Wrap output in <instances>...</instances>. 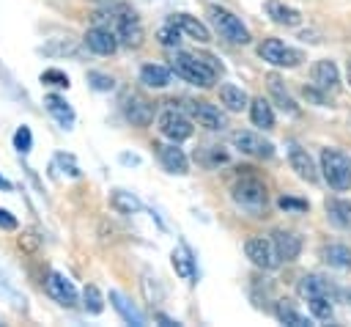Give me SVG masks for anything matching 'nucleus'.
<instances>
[{
  "label": "nucleus",
  "mask_w": 351,
  "mask_h": 327,
  "mask_svg": "<svg viewBox=\"0 0 351 327\" xmlns=\"http://www.w3.org/2000/svg\"><path fill=\"white\" fill-rule=\"evenodd\" d=\"M44 104H47V110L55 115V121H58L63 129H69V126L74 124V110L69 107V102H66L63 96H58V93H47V96H44Z\"/></svg>",
  "instance_id": "25"
},
{
  "label": "nucleus",
  "mask_w": 351,
  "mask_h": 327,
  "mask_svg": "<svg viewBox=\"0 0 351 327\" xmlns=\"http://www.w3.org/2000/svg\"><path fill=\"white\" fill-rule=\"evenodd\" d=\"M321 258L329 267H337V269H348L351 267V250L346 245H324L321 247Z\"/></svg>",
  "instance_id": "31"
},
{
  "label": "nucleus",
  "mask_w": 351,
  "mask_h": 327,
  "mask_svg": "<svg viewBox=\"0 0 351 327\" xmlns=\"http://www.w3.org/2000/svg\"><path fill=\"white\" fill-rule=\"evenodd\" d=\"M170 22H173L186 38H195V41H200V44H208V41H211V30H208L200 19H195V16H189V14H173Z\"/></svg>",
  "instance_id": "18"
},
{
  "label": "nucleus",
  "mask_w": 351,
  "mask_h": 327,
  "mask_svg": "<svg viewBox=\"0 0 351 327\" xmlns=\"http://www.w3.org/2000/svg\"><path fill=\"white\" fill-rule=\"evenodd\" d=\"M266 85H269V93H271V99L277 102L280 110H285L288 115H299V104L291 99V93L285 91V82L277 74H266Z\"/></svg>",
  "instance_id": "20"
},
{
  "label": "nucleus",
  "mask_w": 351,
  "mask_h": 327,
  "mask_svg": "<svg viewBox=\"0 0 351 327\" xmlns=\"http://www.w3.org/2000/svg\"><path fill=\"white\" fill-rule=\"evenodd\" d=\"M36 245H38V239H36V234H33V231H27V234H22V236H19V247L33 250Z\"/></svg>",
  "instance_id": "42"
},
{
  "label": "nucleus",
  "mask_w": 351,
  "mask_h": 327,
  "mask_svg": "<svg viewBox=\"0 0 351 327\" xmlns=\"http://www.w3.org/2000/svg\"><path fill=\"white\" fill-rule=\"evenodd\" d=\"M288 162H291V170H296V176L299 179H304V181H318V168H315V162H313V157L307 154V148H302V146H288Z\"/></svg>",
  "instance_id": "16"
},
{
  "label": "nucleus",
  "mask_w": 351,
  "mask_h": 327,
  "mask_svg": "<svg viewBox=\"0 0 351 327\" xmlns=\"http://www.w3.org/2000/svg\"><path fill=\"white\" fill-rule=\"evenodd\" d=\"M154 148H156V157H159V162L165 165V170H170V173H186L189 170V159H186V154L178 148V143H154Z\"/></svg>",
  "instance_id": "14"
},
{
  "label": "nucleus",
  "mask_w": 351,
  "mask_h": 327,
  "mask_svg": "<svg viewBox=\"0 0 351 327\" xmlns=\"http://www.w3.org/2000/svg\"><path fill=\"white\" fill-rule=\"evenodd\" d=\"M219 102H222L230 113H241L244 107H250L247 93H244L239 85H233V82H222V85H219Z\"/></svg>",
  "instance_id": "24"
},
{
  "label": "nucleus",
  "mask_w": 351,
  "mask_h": 327,
  "mask_svg": "<svg viewBox=\"0 0 351 327\" xmlns=\"http://www.w3.org/2000/svg\"><path fill=\"white\" fill-rule=\"evenodd\" d=\"M110 302H112V308L121 313V319L123 322H129V324H134V327H143L145 322H143V316L134 311V305L121 294V291H110Z\"/></svg>",
  "instance_id": "30"
},
{
  "label": "nucleus",
  "mask_w": 351,
  "mask_h": 327,
  "mask_svg": "<svg viewBox=\"0 0 351 327\" xmlns=\"http://www.w3.org/2000/svg\"><path fill=\"white\" fill-rule=\"evenodd\" d=\"M112 25H115L112 30H115V36H118V44H123V47H129V49L143 47V41H145V30H143L140 16H137L132 8L118 5V8L112 11Z\"/></svg>",
  "instance_id": "5"
},
{
  "label": "nucleus",
  "mask_w": 351,
  "mask_h": 327,
  "mask_svg": "<svg viewBox=\"0 0 351 327\" xmlns=\"http://www.w3.org/2000/svg\"><path fill=\"white\" fill-rule=\"evenodd\" d=\"M346 300H348V302H351V289H348V291H346Z\"/></svg>",
  "instance_id": "46"
},
{
  "label": "nucleus",
  "mask_w": 351,
  "mask_h": 327,
  "mask_svg": "<svg viewBox=\"0 0 351 327\" xmlns=\"http://www.w3.org/2000/svg\"><path fill=\"white\" fill-rule=\"evenodd\" d=\"M123 115H126V121L129 124H134V126H148L151 121H154V102L151 99H145L143 93H126L123 96Z\"/></svg>",
  "instance_id": "9"
},
{
  "label": "nucleus",
  "mask_w": 351,
  "mask_h": 327,
  "mask_svg": "<svg viewBox=\"0 0 351 327\" xmlns=\"http://www.w3.org/2000/svg\"><path fill=\"white\" fill-rule=\"evenodd\" d=\"M88 82H90V88H96V91H112V88H115V80H112L110 74H101V71H90V74H88Z\"/></svg>",
  "instance_id": "37"
},
{
  "label": "nucleus",
  "mask_w": 351,
  "mask_h": 327,
  "mask_svg": "<svg viewBox=\"0 0 351 327\" xmlns=\"http://www.w3.org/2000/svg\"><path fill=\"white\" fill-rule=\"evenodd\" d=\"M230 143H233L241 154L255 157V159H271V157H274V146H271L263 135H258V132H252V129H236V132H230Z\"/></svg>",
  "instance_id": "7"
},
{
  "label": "nucleus",
  "mask_w": 351,
  "mask_h": 327,
  "mask_svg": "<svg viewBox=\"0 0 351 327\" xmlns=\"http://www.w3.org/2000/svg\"><path fill=\"white\" fill-rule=\"evenodd\" d=\"M82 305H85L88 313H101V311H104V297H101V291H99L96 286H85V291H82Z\"/></svg>",
  "instance_id": "33"
},
{
  "label": "nucleus",
  "mask_w": 351,
  "mask_h": 327,
  "mask_svg": "<svg viewBox=\"0 0 351 327\" xmlns=\"http://www.w3.org/2000/svg\"><path fill=\"white\" fill-rule=\"evenodd\" d=\"M181 30L167 19V25H162L159 30H156V41L162 44V47H167V49H173V47H178V41H181Z\"/></svg>",
  "instance_id": "32"
},
{
  "label": "nucleus",
  "mask_w": 351,
  "mask_h": 327,
  "mask_svg": "<svg viewBox=\"0 0 351 327\" xmlns=\"http://www.w3.org/2000/svg\"><path fill=\"white\" fill-rule=\"evenodd\" d=\"M348 124H351V113H348Z\"/></svg>",
  "instance_id": "47"
},
{
  "label": "nucleus",
  "mask_w": 351,
  "mask_h": 327,
  "mask_svg": "<svg viewBox=\"0 0 351 327\" xmlns=\"http://www.w3.org/2000/svg\"><path fill=\"white\" fill-rule=\"evenodd\" d=\"M250 118H252L255 126H261V129H271V126H274V110H271V102L263 99V96L252 99V102H250Z\"/></svg>",
  "instance_id": "27"
},
{
  "label": "nucleus",
  "mask_w": 351,
  "mask_h": 327,
  "mask_svg": "<svg viewBox=\"0 0 351 327\" xmlns=\"http://www.w3.org/2000/svg\"><path fill=\"white\" fill-rule=\"evenodd\" d=\"M258 55H261L266 63L280 66V69H293V66H299V63L304 60L302 49L285 47L280 38H263V41L258 44Z\"/></svg>",
  "instance_id": "6"
},
{
  "label": "nucleus",
  "mask_w": 351,
  "mask_h": 327,
  "mask_svg": "<svg viewBox=\"0 0 351 327\" xmlns=\"http://www.w3.org/2000/svg\"><path fill=\"white\" fill-rule=\"evenodd\" d=\"M0 228L3 231H14L16 228V217L11 212H5V209H0Z\"/></svg>",
  "instance_id": "41"
},
{
  "label": "nucleus",
  "mask_w": 351,
  "mask_h": 327,
  "mask_svg": "<svg viewBox=\"0 0 351 327\" xmlns=\"http://www.w3.org/2000/svg\"><path fill=\"white\" fill-rule=\"evenodd\" d=\"M30 146H33V135H30V129H27V126H19V129L14 132V148H16L19 154H27Z\"/></svg>",
  "instance_id": "36"
},
{
  "label": "nucleus",
  "mask_w": 351,
  "mask_h": 327,
  "mask_svg": "<svg viewBox=\"0 0 351 327\" xmlns=\"http://www.w3.org/2000/svg\"><path fill=\"white\" fill-rule=\"evenodd\" d=\"M299 294L302 297H335V286L326 280V278H321V275H304L302 280H299Z\"/></svg>",
  "instance_id": "22"
},
{
  "label": "nucleus",
  "mask_w": 351,
  "mask_h": 327,
  "mask_svg": "<svg viewBox=\"0 0 351 327\" xmlns=\"http://www.w3.org/2000/svg\"><path fill=\"white\" fill-rule=\"evenodd\" d=\"M41 82H44V85H55V88H69V77H66V71H60V69H47V71H41Z\"/></svg>",
  "instance_id": "35"
},
{
  "label": "nucleus",
  "mask_w": 351,
  "mask_h": 327,
  "mask_svg": "<svg viewBox=\"0 0 351 327\" xmlns=\"http://www.w3.org/2000/svg\"><path fill=\"white\" fill-rule=\"evenodd\" d=\"M277 206L285 209V212H307V209H310L307 201H302V198H291V195H282V198L277 201Z\"/></svg>",
  "instance_id": "38"
},
{
  "label": "nucleus",
  "mask_w": 351,
  "mask_h": 327,
  "mask_svg": "<svg viewBox=\"0 0 351 327\" xmlns=\"http://www.w3.org/2000/svg\"><path fill=\"white\" fill-rule=\"evenodd\" d=\"M121 162H126V165H129V162H132V165H137L140 159H137V157H129V154H121Z\"/></svg>",
  "instance_id": "43"
},
{
  "label": "nucleus",
  "mask_w": 351,
  "mask_h": 327,
  "mask_svg": "<svg viewBox=\"0 0 351 327\" xmlns=\"http://www.w3.org/2000/svg\"><path fill=\"white\" fill-rule=\"evenodd\" d=\"M271 245H274V253L280 261H296L299 253H302V236L296 231H274L271 234Z\"/></svg>",
  "instance_id": "15"
},
{
  "label": "nucleus",
  "mask_w": 351,
  "mask_h": 327,
  "mask_svg": "<svg viewBox=\"0 0 351 327\" xmlns=\"http://www.w3.org/2000/svg\"><path fill=\"white\" fill-rule=\"evenodd\" d=\"M302 93H304V99H310V102H315V104H324V102H326V93H324L321 88H315V85H304Z\"/></svg>",
  "instance_id": "39"
},
{
  "label": "nucleus",
  "mask_w": 351,
  "mask_h": 327,
  "mask_svg": "<svg viewBox=\"0 0 351 327\" xmlns=\"http://www.w3.org/2000/svg\"><path fill=\"white\" fill-rule=\"evenodd\" d=\"M310 85L321 88L324 93H335L340 88V71H337V63L324 58V60H315L313 69H310Z\"/></svg>",
  "instance_id": "11"
},
{
  "label": "nucleus",
  "mask_w": 351,
  "mask_h": 327,
  "mask_svg": "<svg viewBox=\"0 0 351 327\" xmlns=\"http://www.w3.org/2000/svg\"><path fill=\"white\" fill-rule=\"evenodd\" d=\"M206 14H208V19H211L214 30L219 33V38H225L228 44H239V47H244V44H250V41H252L250 30L244 27V22H241L233 11H228V8L217 5V3H211V5L206 8Z\"/></svg>",
  "instance_id": "3"
},
{
  "label": "nucleus",
  "mask_w": 351,
  "mask_h": 327,
  "mask_svg": "<svg viewBox=\"0 0 351 327\" xmlns=\"http://www.w3.org/2000/svg\"><path fill=\"white\" fill-rule=\"evenodd\" d=\"M274 316H277L282 324H291V327H307V324H310V319H307L304 313H299L291 300H277Z\"/></svg>",
  "instance_id": "29"
},
{
  "label": "nucleus",
  "mask_w": 351,
  "mask_h": 327,
  "mask_svg": "<svg viewBox=\"0 0 351 327\" xmlns=\"http://www.w3.org/2000/svg\"><path fill=\"white\" fill-rule=\"evenodd\" d=\"M82 41H85V47H88L90 52H96V55H112V52L118 49V36H115V30H112V27H104V25L90 27V30L82 36Z\"/></svg>",
  "instance_id": "12"
},
{
  "label": "nucleus",
  "mask_w": 351,
  "mask_h": 327,
  "mask_svg": "<svg viewBox=\"0 0 351 327\" xmlns=\"http://www.w3.org/2000/svg\"><path fill=\"white\" fill-rule=\"evenodd\" d=\"M170 69L176 71V77L186 80L189 85L197 88H211L217 74L222 71V63H217L214 55H192V52H173Z\"/></svg>",
  "instance_id": "1"
},
{
  "label": "nucleus",
  "mask_w": 351,
  "mask_h": 327,
  "mask_svg": "<svg viewBox=\"0 0 351 327\" xmlns=\"http://www.w3.org/2000/svg\"><path fill=\"white\" fill-rule=\"evenodd\" d=\"M348 82H351V58H348Z\"/></svg>",
  "instance_id": "45"
},
{
  "label": "nucleus",
  "mask_w": 351,
  "mask_h": 327,
  "mask_svg": "<svg viewBox=\"0 0 351 327\" xmlns=\"http://www.w3.org/2000/svg\"><path fill=\"white\" fill-rule=\"evenodd\" d=\"M266 11H269V16L277 25H285V27H296L302 22V14L296 8H291V5H282L280 0H269L266 3Z\"/></svg>",
  "instance_id": "26"
},
{
  "label": "nucleus",
  "mask_w": 351,
  "mask_h": 327,
  "mask_svg": "<svg viewBox=\"0 0 351 327\" xmlns=\"http://www.w3.org/2000/svg\"><path fill=\"white\" fill-rule=\"evenodd\" d=\"M156 126H159V132H162L167 140H173V143H181V140L192 137V132H195L192 121H189L181 110H173V107H167V110L159 113Z\"/></svg>",
  "instance_id": "8"
},
{
  "label": "nucleus",
  "mask_w": 351,
  "mask_h": 327,
  "mask_svg": "<svg viewBox=\"0 0 351 327\" xmlns=\"http://www.w3.org/2000/svg\"><path fill=\"white\" fill-rule=\"evenodd\" d=\"M55 162H60V165L66 168V173H69V176H80V168H77V162H74V157H71V154H58V157H55Z\"/></svg>",
  "instance_id": "40"
},
{
  "label": "nucleus",
  "mask_w": 351,
  "mask_h": 327,
  "mask_svg": "<svg viewBox=\"0 0 351 327\" xmlns=\"http://www.w3.org/2000/svg\"><path fill=\"white\" fill-rule=\"evenodd\" d=\"M189 110H192V118H195L200 126L211 129V132H217V129H225V126H228L225 115H222L214 104H208V102H192V104H189Z\"/></svg>",
  "instance_id": "17"
},
{
  "label": "nucleus",
  "mask_w": 351,
  "mask_h": 327,
  "mask_svg": "<svg viewBox=\"0 0 351 327\" xmlns=\"http://www.w3.org/2000/svg\"><path fill=\"white\" fill-rule=\"evenodd\" d=\"M110 206L118 212V214H137L143 209L140 198L134 192H126V190H112L110 192Z\"/></svg>",
  "instance_id": "28"
},
{
  "label": "nucleus",
  "mask_w": 351,
  "mask_h": 327,
  "mask_svg": "<svg viewBox=\"0 0 351 327\" xmlns=\"http://www.w3.org/2000/svg\"><path fill=\"white\" fill-rule=\"evenodd\" d=\"M44 289H47V294H49L55 302H60V305H66V308L77 305V289H74V283H71L66 275L49 272L47 280H44Z\"/></svg>",
  "instance_id": "13"
},
{
  "label": "nucleus",
  "mask_w": 351,
  "mask_h": 327,
  "mask_svg": "<svg viewBox=\"0 0 351 327\" xmlns=\"http://www.w3.org/2000/svg\"><path fill=\"white\" fill-rule=\"evenodd\" d=\"M170 77H173V69H167L162 63H145L140 69V82L145 88H167L170 85Z\"/></svg>",
  "instance_id": "21"
},
{
  "label": "nucleus",
  "mask_w": 351,
  "mask_h": 327,
  "mask_svg": "<svg viewBox=\"0 0 351 327\" xmlns=\"http://www.w3.org/2000/svg\"><path fill=\"white\" fill-rule=\"evenodd\" d=\"M170 264H173V269H176V275H178L181 280L195 283V258H192V253L186 250V245H178V247L173 250Z\"/></svg>",
  "instance_id": "23"
},
{
  "label": "nucleus",
  "mask_w": 351,
  "mask_h": 327,
  "mask_svg": "<svg viewBox=\"0 0 351 327\" xmlns=\"http://www.w3.org/2000/svg\"><path fill=\"white\" fill-rule=\"evenodd\" d=\"M321 173H324V181L343 192L351 187V157L343 154L340 148H324L321 151Z\"/></svg>",
  "instance_id": "4"
},
{
  "label": "nucleus",
  "mask_w": 351,
  "mask_h": 327,
  "mask_svg": "<svg viewBox=\"0 0 351 327\" xmlns=\"http://www.w3.org/2000/svg\"><path fill=\"white\" fill-rule=\"evenodd\" d=\"M244 253H247V258H250L255 267H261V269H274V267L280 264V258H277V253H274V245H271L266 236H250V239L244 242Z\"/></svg>",
  "instance_id": "10"
},
{
  "label": "nucleus",
  "mask_w": 351,
  "mask_h": 327,
  "mask_svg": "<svg viewBox=\"0 0 351 327\" xmlns=\"http://www.w3.org/2000/svg\"><path fill=\"white\" fill-rule=\"evenodd\" d=\"M310 313L318 319V322H326L332 319V300L329 297H310Z\"/></svg>",
  "instance_id": "34"
},
{
  "label": "nucleus",
  "mask_w": 351,
  "mask_h": 327,
  "mask_svg": "<svg viewBox=\"0 0 351 327\" xmlns=\"http://www.w3.org/2000/svg\"><path fill=\"white\" fill-rule=\"evenodd\" d=\"M0 187H3V190H11V184H8V181H5L3 176H0Z\"/></svg>",
  "instance_id": "44"
},
{
  "label": "nucleus",
  "mask_w": 351,
  "mask_h": 327,
  "mask_svg": "<svg viewBox=\"0 0 351 327\" xmlns=\"http://www.w3.org/2000/svg\"><path fill=\"white\" fill-rule=\"evenodd\" d=\"M324 209H326V217H329V223L335 228H343V231L351 228V201H346V198H326Z\"/></svg>",
  "instance_id": "19"
},
{
  "label": "nucleus",
  "mask_w": 351,
  "mask_h": 327,
  "mask_svg": "<svg viewBox=\"0 0 351 327\" xmlns=\"http://www.w3.org/2000/svg\"><path fill=\"white\" fill-rule=\"evenodd\" d=\"M230 198L236 206H241L244 212L250 214H263L266 212V203H269V192H266V184L258 179V176H239L233 184H230Z\"/></svg>",
  "instance_id": "2"
}]
</instances>
